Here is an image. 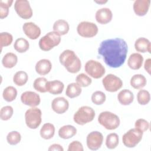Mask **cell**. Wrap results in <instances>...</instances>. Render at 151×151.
Wrapping results in <instances>:
<instances>
[{
    "mask_svg": "<svg viewBox=\"0 0 151 151\" xmlns=\"http://www.w3.org/2000/svg\"><path fill=\"white\" fill-rule=\"evenodd\" d=\"M95 117V111L93 108L83 106L80 107L74 113L73 120L79 125H84L93 120Z\"/></svg>",
    "mask_w": 151,
    "mask_h": 151,
    "instance_id": "obj_4",
    "label": "cell"
},
{
    "mask_svg": "<svg viewBox=\"0 0 151 151\" xmlns=\"http://www.w3.org/2000/svg\"><path fill=\"white\" fill-rule=\"evenodd\" d=\"M91 99L94 104L96 105H101L106 101V96L103 91H96L92 94Z\"/></svg>",
    "mask_w": 151,
    "mask_h": 151,
    "instance_id": "obj_37",
    "label": "cell"
},
{
    "mask_svg": "<svg viewBox=\"0 0 151 151\" xmlns=\"http://www.w3.org/2000/svg\"><path fill=\"white\" fill-rule=\"evenodd\" d=\"M69 107L68 101L63 97H58L54 99L51 102L52 110L57 114L64 113Z\"/></svg>",
    "mask_w": 151,
    "mask_h": 151,
    "instance_id": "obj_15",
    "label": "cell"
},
{
    "mask_svg": "<svg viewBox=\"0 0 151 151\" xmlns=\"http://www.w3.org/2000/svg\"><path fill=\"white\" fill-rule=\"evenodd\" d=\"M117 99L121 104L124 106L129 105L133 101L134 94L130 90L123 89L118 93Z\"/></svg>",
    "mask_w": 151,
    "mask_h": 151,
    "instance_id": "obj_21",
    "label": "cell"
},
{
    "mask_svg": "<svg viewBox=\"0 0 151 151\" xmlns=\"http://www.w3.org/2000/svg\"><path fill=\"white\" fill-rule=\"evenodd\" d=\"M83 145L78 140H74L71 142L67 149L68 151H83Z\"/></svg>",
    "mask_w": 151,
    "mask_h": 151,
    "instance_id": "obj_42",
    "label": "cell"
},
{
    "mask_svg": "<svg viewBox=\"0 0 151 151\" xmlns=\"http://www.w3.org/2000/svg\"><path fill=\"white\" fill-rule=\"evenodd\" d=\"M143 134V132L136 128L131 129L123 134V143L127 147H134L141 141Z\"/></svg>",
    "mask_w": 151,
    "mask_h": 151,
    "instance_id": "obj_7",
    "label": "cell"
},
{
    "mask_svg": "<svg viewBox=\"0 0 151 151\" xmlns=\"http://www.w3.org/2000/svg\"><path fill=\"white\" fill-rule=\"evenodd\" d=\"M14 47L17 52L19 53H24L29 49V44L26 39L21 37L15 40Z\"/></svg>",
    "mask_w": 151,
    "mask_h": 151,
    "instance_id": "obj_29",
    "label": "cell"
},
{
    "mask_svg": "<svg viewBox=\"0 0 151 151\" xmlns=\"http://www.w3.org/2000/svg\"><path fill=\"white\" fill-rule=\"evenodd\" d=\"M135 50L140 52H149L151 51V44L150 41L145 37L137 38L134 42Z\"/></svg>",
    "mask_w": 151,
    "mask_h": 151,
    "instance_id": "obj_20",
    "label": "cell"
},
{
    "mask_svg": "<svg viewBox=\"0 0 151 151\" xmlns=\"http://www.w3.org/2000/svg\"><path fill=\"white\" fill-rule=\"evenodd\" d=\"M113 17L111 11L108 8H101L98 9L95 15L97 22L100 24H106L110 22Z\"/></svg>",
    "mask_w": 151,
    "mask_h": 151,
    "instance_id": "obj_16",
    "label": "cell"
},
{
    "mask_svg": "<svg viewBox=\"0 0 151 151\" xmlns=\"http://www.w3.org/2000/svg\"><path fill=\"white\" fill-rule=\"evenodd\" d=\"M150 0H136L133 3V10L138 16L145 15L149 9Z\"/></svg>",
    "mask_w": 151,
    "mask_h": 151,
    "instance_id": "obj_17",
    "label": "cell"
},
{
    "mask_svg": "<svg viewBox=\"0 0 151 151\" xmlns=\"http://www.w3.org/2000/svg\"><path fill=\"white\" fill-rule=\"evenodd\" d=\"M17 96V90L13 86H8L3 91L2 97L4 99L8 101L11 102L14 101Z\"/></svg>",
    "mask_w": 151,
    "mask_h": 151,
    "instance_id": "obj_30",
    "label": "cell"
},
{
    "mask_svg": "<svg viewBox=\"0 0 151 151\" xmlns=\"http://www.w3.org/2000/svg\"><path fill=\"white\" fill-rule=\"evenodd\" d=\"M84 69L88 75L96 79L102 77L106 72L104 67L100 62L94 60L87 61Z\"/></svg>",
    "mask_w": 151,
    "mask_h": 151,
    "instance_id": "obj_8",
    "label": "cell"
},
{
    "mask_svg": "<svg viewBox=\"0 0 151 151\" xmlns=\"http://www.w3.org/2000/svg\"><path fill=\"white\" fill-rule=\"evenodd\" d=\"M119 145V136L115 133L109 134L106 139V146L109 149H115Z\"/></svg>",
    "mask_w": 151,
    "mask_h": 151,
    "instance_id": "obj_33",
    "label": "cell"
},
{
    "mask_svg": "<svg viewBox=\"0 0 151 151\" xmlns=\"http://www.w3.org/2000/svg\"><path fill=\"white\" fill-rule=\"evenodd\" d=\"M21 140V134L17 131H12L6 136L7 142L11 145H16L20 142Z\"/></svg>",
    "mask_w": 151,
    "mask_h": 151,
    "instance_id": "obj_38",
    "label": "cell"
},
{
    "mask_svg": "<svg viewBox=\"0 0 151 151\" xmlns=\"http://www.w3.org/2000/svg\"><path fill=\"white\" fill-rule=\"evenodd\" d=\"M137 100L140 105H146L150 100L149 92L146 90H140L137 94Z\"/></svg>",
    "mask_w": 151,
    "mask_h": 151,
    "instance_id": "obj_35",
    "label": "cell"
},
{
    "mask_svg": "<svg viewBox=\"0 0 151 151\" xmlns=\"http://www.w3.org/2000/svg\"><path fill=\"white\" fill-rule=\"evenodd\" d=\"M42 111L37 107H31L25 113V120L27 126L31 129L38 128L42 122Z\"/></svg>",
    "mask_w": 151,
    "mask_h": 151,
    "instance_id": "obj_6",
    "label": "cell"
},
{
    "mask_svg": "<svg viewBox=\"0 0 151 151\" xmlns=\"http://www.w3.org/2000/svg\"><path fill=\"white\" fill-rule=\"evenodd\" d=\"M17 14L22 18L27 19L32 17V10L29 2L27 0H17L14 4Z\"/></svg>",
    "mask_w": 151,
    "mask_h": 151,
    "instance_id": "obj_11",
    "label": "cell"
},
{
    "mask_svg": "<svg viewBox=\"0 0 151 151\" xmlns=\"http://www.w3.org/2000/svg\"><path fill=\"white\" fill-rule=\"evenodd\" d=\"M18 62L17 55L13 52H8L4 55L2 60L3 66L6 68H11L15 66Z\"/></svg>",
    "mask_w": 151,
    "mask_h": 151,
    "instance_id": "obj_27",
    "label": "cell"
},
{
    "mask_svg": "<svg viewBox=\"0 0 151 151\" xmlns=\"http://www.w3.org/2000/svg\"><path fill=\"white\" fill-rule=\"evenodd\" d=\"M98 27L93 22L88 21H82L80 22L77 27V31L79 35L84 38H91L98 33Z\"/></svg>",
    "mask_w": 151,
    "mask_h": 151,
    "instance_id": "obj_9",
    "label": "cell"
},
{
    "mask_svg": "<svg viewBox=\"0 0 151 151\" xmlns=\"http://www.w3.org/2000/svg\"><path fill=\"white\" fill-rule=\"evenodd\" d=\"M60 42L61 35L56 32L51 31L40 38L38 45L41 50L48 51L57 46Z\"/></svg>",
    "mask_w": 151,
    "mask_h": 151,
    "instance_id": "obj_5",
    "label": "cell"
},
{
    "mask_svg": "<svg viewBox=\"0 0 151 151\" xmlns=\"http://www.w3.org/2000/svg\"><path fill=\"white\" fill-rule=\"evenodd\" d=\"M59 60L67 71L70 73H78L81 69V60L73 50L63 51L60 55Z\"/></svg>",
    "mask_w": 151,
    "mask_h": 151,
    "instance_id": "obj_2",
    "label": "cell"
},
{
    "mask_svg": "<svg viewBox=\"0 0 151 151\" xmlns=\"http://www.w3.org/2000/svg\"><path fill=\"white\" fill-rule=\"evenodd\" d=\"M64 88V83L60 80H55L52 81H48L47 91L52 94L56 95L61 94L63 92Z\"/></svg>",
    "mask_w": 151,
    "mask_h": 151,
    "instance_id": "obj_22",
    "label": "cell"
},
{
    "mask_svg": "<svg viewBox=\"0 0 151 151\" xmlns=\"http://www.w3.org/2000/svg\"><path fill=\"white\" fill-rule=\"evenodd\" d=\"M77 133V129L72 125H64L58 130V136L63 139H68Z\"/></svg>",
    "mask_w": 151,
    "mask_h": 151,
    "instance_id": "obj_24",
    "label": "cell"
},
{
    "mask_svg": "<svg viewBox=\"0 0 151 151\" xmlns=\"http://www.w3.org/2000/svg\"><path fill=\"white\" fill-rule=\"evenodd\" d=\"M103 142V136L99 131H93L88 134L86 137L87 147L91 150H98L101 146Z\"/></svg>",
    "mask_w": 151,
    "mask_h": 151,
    "instance_id": "obj_12",
    "label": "cell"
},
{
    "mask_svg": "<svg viewBox=\"0 0 151 151\" xmlns=\"http://www.w3.org/2000/svg\"><path fill=\"white\" fill-rule=\"evenodd\" d=\"M48 151H63L64 149L62 147L61 145H59V144H57V143H54L51 145L49 148L48 149Z\"/></svg>",
    "mask_w": 151,
    "mask_h": 151,
    "instance_id": "obj_43",
    "label": "cell"
},
{
    "mask_svg": "<svg viewBox=\"0 0 151 151\" xmlns=\"http://www.w3.org/2000/svg\"><path fill=\"white\" fill-rule=\"evenodd\" d=\"M98 122L105 129L110 130L117 129L120 123L118 116L109 111L101 112L98 117Z\"/></svg>",
    "mask_w": 151,
    "mask_h": 151,
    "instance_id": "obj_3",
    "label": "cell"
},
{
    "mask_svg": "<svg viewBox=\"0 0 151 151\" xmlns=\"http://www.w3.org/2000/svg\"><path fill=\"white\" fill-rule=\"evenodd\" d=\"M13 41L12 35L7 32L0 33V47L2 49L3 47H7L11 44Z\"/></svg>",
    "mask_w": 151,
    "mask_h": 151,
    "instance_id": "obj_40",
    "label": "cell"
},
{
    "mask_svg": "<svg viewBox=\"0 0 151 151\" xmlns=\"http://www.w3.org/2000/svg\"><path fill=\"white\" fill-rule=\"evenodd\" d=\"M53 31L56 32L60 35H64L68 33L70 26L67 21L64 19H58L53 24Z\"/></svg>",
    "mask_w": 151,
    "mask_h": 151,
    "instance_id": "obj_23",
    "label": "cell"
},
{
    "mask_svg": "<svg viewBox=\"0 0 151 151\" xmlns=\"http://www.w3.org/2000/svg\"><path fill=\"white\" fill-rule=\"evenodd\" d=\"M150 63H151V59L147 58L144 64V68L145 70L150 74Z\"/></svg>",
    "mask_w": 151,
    "mask_h": 151,
    "instance_id": "obj_44",
    "label": "cell"
},
{
    "mask_svg": "<svg viewBox=\"0 0 151 151\" xmlns=\"http://www.w3.org/2000/svg\"><path fill=\"white\" fill-rule=\"evenodd\" d=\"M76 83L83 87H88L92 83L91 78L84 73H80L77 75L76 78Z\"/></svg>",
    "mask_w": 151,
    "mask_h": 151,
    "instance_id": "obj_36",
    "label": "cell"
},
{
    "mask_svg": "<svg viewBox=\"0 0 151 151\" xmlns=\"http://www.w3.org/2000/svg\"><path fill=\"white\" fill-rule=\"evenodd\" d=\"M149 123L148 121L144 119H137L134 123V127L136 129L144 132L149 129Z\"/></svg>",
    "mask_w": 151,
    "mask_h": 151,
    "instance_id": "obj_41",
    "label": "cell"
},
{
    "mask_svg": "<svg viewBox=\"0 0 151 151\" xmlns=\"http://www.w3.org/2000/svg\"><path fill=\"white\" fill-rule=\"evenodd\" d=\"M28 79V74L24 71H17L13 77V81L18 86H22L25 85L27 83Z\"/></svg>",
    "mask_w": 151,
    "mask_h": 151,
    "instance_id": "obj_31",
    "label": "cell"
},
{
    "mask_svg": "<svg viewBox=\"0 0 151 151\" xmlns=\"http://www.w3.org/2000/svg\"><path fill=\"white\" fill-rule=\"evenodd\" d=\"M13 3L12 0L0 1V18L4 19L6 18L9 14V8Z\"/></svg>",
    "mask_w": 151,
    "mask_h": 151,
    "instance_id": "obj_34",
    "label": "cell"
},
{
    "mask_svg": "<svg viewBox=\"0 0 151 151\" xmlns=\"http://www.w3.org/2000/svg\"><path fill=\"white\" fill-rule=\"evenodd\" d=\"M21 100L24 104L31 107L38 106L41 102L39 94L31 91H27L22 93L21 96Z\"/></svg>",
    "mask_w": 151,
    "mask_h": 151,
    "instance_id": "obj_13",
    "label": "cell"
},
{
    "mask_svg": "<svg viewBox=\"0 0 151 151\" xmlns=\"http://www.w3.org/2000/svg\"><path fill=\"white\" fill-rule=\"evenodd\" d=\"M128 51L126 42L122 38H115L103 41L98 48V53L111 68H118L124 63Z\"/></svg>",
    "mask_w": 151,
    "mask_h": 151,
    "instance_id": "obj_1",
    "label": "cell"
},
{
    "mask_svg": "<svg viewBox=\"0 0 151 151\" xmlns=\"http://www.w3.org/2000/svg\"><path fill=\"white\" fill-rule=\"evenodd\" d=\"M143 57L139 53L134 52L130 54L127 60L128 66L132 70H139L142 66Z\"/></svg>",
    "mask_w": 151,
    "mask_h": 151,
    "instance_id": "obj_19",
    "label": "cell"
},
{
    "mask_svg": "<svg viewBox=\"0 0 151 151\" xmlns=\"http://www.w3.org/2000/svg\"><path fill=\"white\" fill-rule=\"evenodd\" d=\"M81 91L82 89L77 83H72L67 86L65 90V94L69 98L73 99L79 96L81 93Z\"/></svg>",
    "mask_w": 151,
    "mask_h": 151,
    "instance_id": "obj_28",
    "label": "cell"
},
{
    "mask_svg": "<svg viewBox=\"0 0 151 151\" xmlns=\"http://www.w3.org/2000/svg\"><path fill=\"white\" fill-rule=\"evenodd\" d=\"M147 80L146 77L141 74H137L133 76L130 79V85L134 89H140L146 85Z\"/></svg>",
    "mask_w": 151,
    "mask_h": 151,
    "instance_id": "obj_26",
    "label": "cell"
},
{
    "mask_svg": "<svg viewBox=\"0 0 151 151\" xmlns=\"http://www.w3.org/2000/svg\"><path fill=\"white\" fill-rule=\"evenodd\" d=\"M35 68L38 74L44 76L50 72L52 68V64L48 59H41L36 63Z\"/></svg>",
    "mask_w": 151,
    "mask_h": 151,
    "instance_id": "obj_18",
    "label": "cell"
},
{
    "mask_svg": "<svg viewBox=\"0 0 151 151\" xmlns=\"http://www.w3.org/2000/svg\"><path fill=\"white\" fill-rule=\"evenodd\" d=\"M95 2H96V3H98V4H104V3H106V2H107V1H94Z\"/></svg>",
    "mask_w": 151,
    "mask_h": 151,
    "instance_id": "obj_45",
    "label": "cell"
},
{
    "mask_svg": "<svg viewBox=\"0 0 151 151\" xmlns=\"http://www.w3.org/2000/svg\"><path fill=\"white\" fill-rule=\"evenodd\" d=\"M14 110L12 106H6L1 109L0 110V118L2 120L6 121L9 120L13 115Z\"/></svg>",
    "mask_w": 151,
    "mask_h": 151,
    "instance_id": "obj_39",
    "label": "cell"
},
{
    "mask_svg": "<svg viewBox=\"0 0 151 151\" xmlns=\"http://www.w3.org/2000/svg\"><path fill=\"white\" fill-rule=\"evenodd\" d=\"M47 83L48 81L45 77H38L34 80L33 87L40 93H45L47 91Z\"/></svg>",
    "mask_w": 151,
    "mask_h": 151,
    "instance_id": "obj_32",
    "label": "cell"
},
{
    "mask_svg": "<svg viewBox=\"0 0 151 151\" xmlns=\"http://www.w3.org/2000/svg\"><path fill=\"white\" fill-rule=\"evenodd\" d=\"M102 83L105 90L109 92H116L123 86L122 80L113 74L106 75L103 78Z\"/></svg>",
    "mask_w": 151,
    "mask_h": 151,
    "instance_id": "obj_10",
    "label": "cell"
},
{
    "mask_svg": "<svg viewBox=\"0 0 151 151\" xmlns=\"http://www.w3.org/2000/svg\"><path fill=\"white\" fill-rule=\"evenodd\" d=\"M22 29L25 34L31 40H36L41 35L40 28L32 22H25Z\"/></svg>",
    "mask_w": 151,
    "mask_h": 151,
    "instance_id": "obj_14",
    "label": "cell"
},
{
    "mask_svg": "<svg viewBox=\"0 0 151 151\" xmlns=\"http://www.w3.org/2000/svg\"><path fill=\"white\" fill-rule=\"evenodd\" d=\"M54 133L55 127L54 124L50 123H47L44 124L40 131L41 137L45 140H49L52 138Z\"/></svg>",
    "mask_w": 151,
    "mask_h": 151,
    "instance_id": "obj_25",
    "label": "cell"
}]
</instances>
